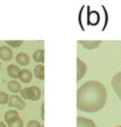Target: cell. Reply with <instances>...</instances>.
Segmentation results:
<instances>
[{
    "label": "cell",
    "mask_w": 121,
    "mask_h": 127,
    "mask_svg": "<svg viewBox=\"0 0 121 127\" xmlns=\"http://www.w3.org/2000/svg\"><path fill=\"white\" fill-rule=\"evenodd\" d=\"M6 71H7V74H9L12 78H18L19 77L20 69L16 65H9L6 68Z\"/></svg>",
    "instance_id": "12"
},
{
    "label": "cell",
    "mask_w": 121,
    "mask_h": 127,
    "mask_svg": "<svg viewBox=\"0 0 121 127\" xmlns=\"http://www.w3.org/2000/svg\"><path fill=\"white\" fill-rule=\"evenodd\" d=\"M20 82L25 83V84H28V83L31 82L32 79V73L31 71L27 70V69H23V70H20V73H19V77Z\"/></svg>",
    "instance_id": "11"
},
{
    "label": "cell",
    "mask_w": 121,
    "mask_h": 127,
    "mask_svg": "<svg viewBox=\"0 0 121 127\" xmlns=\"http://www.w3.org/2000/svg\"><path fill=\"white\" fill-rule=\"evenodd\" d=\"M4 120L9 127H23V122L15 109L6 111L4 114Z\"/></svg>",
    "instance_id": "2"
},
{
    "label": "cell",
    "mask_w": 121,
    "mask_h": 127,
    "mask_svg": "<svg viewBox=\"0 0 121 127\" xmlns=\"http://www.w3.org/2000/svg\"><path fill=\"white\" fill-rule=\"evenodd\" d=\"M116 127H121V126H116Z\"/></svg>",
    "instance_id": "23"
},
{
    "label": "cell",
    "mask_w": 121,
    "mask_h": 127,
    "mask_svg": "<svg viewBox=\"0 0 121 127\" xmlns=\"http://www.w3.org/2000/svg\"><path fill=\"white\" fill-rule=\"evenodd\" d=\"M33 59L38 64H44V62H45V51L43 49L36 50L33 53Z\"/></svg>",
    "instance_id": "14"
},
{
    "label": "cell",
    "mask_w": 121,
    "mask_h": 127,
    "mask_svg": "<svg viewBox=\"0 0 121 127\" xmlns=\"http://www.w3.org/2000/svg\"><path fill=\"white\" fill-rule=\"evenodd\" d=\"M0 58L4 62H9L13 58V51L7 46L0 47Z\"/></svg>",
    "instance_id": "7"
},
{
    "label": "cell",
    "mask_w": 121,
    "mask_h": 127,
    "mask_svg": "<svg viewBox=\"0 0 121 127\" xmlns=\"http://www.w3.org/2000/svg\"><path fill=\"white\" fill-rule=\"evenodd\" d=\"M0 127H6V126H5V124L3 122H0Z\"/></svg>",
    "instance_id": "20"
},
{
    "label": "cell",
    "mask_w": 121,
    "mask_h": 127,
    "mask_svg": "<svg viewBox=\"0 0 121 127\" xmlns=\"http://www.w3.org/2000/svg\"><path fill=\"white\" fill-rule=\"evenodd\" d=\"M27 127H40V124L36 120H31L29 123H28Z\"/></svg>",
    "instance_id": "18"
},
{
    "label": "cell",
    "mask_w": 121,
    "mask_h": 127,
    "mask_svg": "<svg viewBox=\"0 0 121 127\" xmlns=\"http://www.w3.org/2000/svg\"><path fill=\"white\" fill-rule=\"evenodd\" d=\"M20 95L26 100L38 101L40 98V95H42V91L37 86H31L20 90Z\"/></svg>",
    "instance_id": "3"
},
{
    "label": "cell",
    "mask_w": 121,
    "mask_h": 127,
    "mask_svg": "<svg viewBox=\"0 0 121 127\" xmlns=\"http://www.w3.org/2000/svg\"><path fill=\"white\" fill-rule=\"evenodd\" d=\"M79 43L87 50H92L99 48V46L101 45V40H79Z\"/></svg>",
    "instance_id": "9"
},
{
    "label": "cell",
    "mask_w": 121,
    "mask_h": 127,
    "mask_svg": "<svg viewBox=\"0 0 121 127\" xmlns=\"http://www.w3.org/2000/svg\"><path fill=\"white\" fill-rule=\"evenodd\" d=\"M40 127H44V126H43V125H40Z\"/></svg>",
    "instance_id": "22"
},
{
    "label": "cell",
    "mask_w": 121,
    "mask_h": 127,
    "mask_svg": "<svg viewBox=\"0 0 121 127\" xmlns=\"http://www.w3.org/2000/svg\"><path fill=\"white\" fill-rule=\"evenodd\" d=\"M76 127H97V125L90 119H86L84 117H78L76 118Z\"/></svg>",
    "instance_id": "8"
},
{
    "label": "cell",
    "mask_w": 121,
    "mask_h": 127,
    "mask_svg": "<svg viewBox=\"0 0 121 127\" xmlns=\"http://www.w3.org/2000/svg\"><path fill=\"white\" fill-rule=\"evenodd\" d=\"M87 71V66L81 58H76V81H81Z\"/></svg>",
    "instance_id": "6"
},
{
    "label": "cell",
    "mask_w": 121,
    "mask_h": 127,
    "mask_svg": "<svg viewBox=\"0 0 121 127\" xmlns=\"http://www.w3.org/2000/svg\"><path fill=\"white\" fill-rule=\"evenodd\" d=\"M34 75L36 78L40 79V81H44L45 79V68H44V65H37L34 68Z\"/></svg>",
    "instance_id": "15"
},
{
    "label": "cell",
    "mask_w": 121,
    "mask_h": 127,
    "mask_svg": "<svg viewBox=\"0 0 121 127\" xmlns=\"http://www.w3.org/2000/svg\"><path fill=\"white\" fill-rule=\"evenodd\" d=\"M44 107H45V105H44V103L42 104V119L44 120Z\"/></svg>",
    "instance_id": "19"
},
{
    "label": "cell",
    "mask_w": 121,
    "mask_h": 127,
    "mask_svg": "<svg viewBox=\"0 0 121 127\" xmlns=\"http://www.w3.org/2000/svg\"><path fill=\"white\" fill-rule=\"evenodd\" d=\"M16 62H17L18 65H21V66H27L29 65L30 63V58L28 56V54L25 52H20L16 55Z\"/></svg>",
    "instance_id": "10"
},
{
    "label": "cell",
    "mask_w": 121,
    "mask_h": 127,
    "mask_svg": "<svg viewBox=\"0 0 121 127\" xmlns=\"http://www.w3.org/2000/svg\"><path fill=\"white\" fill-rule=\"evenodd\" d=\"M7 104H9V106L12 107V108H15L18 110H22V109H25V107H26L25 101H23L21 97H19L18 95H11Z\"/></svg>",
    "instance_id": "4"
},
{
    "label": "cell",
    "mask_w": 121,
    "mask_h": 127,
    "mask_svg": "<svg viewBox=\"0 0 121 127\" xmlns=\"http://www.w3.org/2000/svg\"><path fill=\"white\" fill-rule=\"evenodd\" d=\"M112 87L121 101V72L116 73L112 78Z\"/></svg>",
    "instance_id": "5"
},
{
    "label": "cell",
    "mask_w": 121,
    "mask_h": 127,
    "mask_svg": "<svg viewBox=\"0 0 121 127\" xmlns=\"http://www.w3.org/2000/svg\"><path fill=\"white\" fill-rule=\"evenodd\" d=\"M106 100V88L97 81L84 83L76 92V107L83 112H97L101 110Z\"/></svg>",
    "instance_id": "1"
},
{
    "label": "cell",
    "mask_w": 121,
    "mask_h": 127,
    "mask_svg": "<svg viewBox=\"0 0 121 127\" xmlns=\"http://www.w3.org/2000/svg\"><path fill=\"white\" fill-rule=\"evenodd\" d=\"M9 100H10L9 94L4 92V91H0V104L1 105L6 104V103H9Z\"/></svg>",
    "instance_id": "16"
},
{
    "label": "cell",
    "mask_w": 121,
    "mask_h": 127,
    "mask_svg": "<svg viewBox=\"0 0 121 127\" xmlns=\"http://www.w3.org/2000/svg\"><path fill=\"white\" fill-rule=\"evenodd\" d=\"M0 69H1V63H0Z\"/></svg>",
    "instance_id": "21"
},
{
    "label": "cell",
    "mask_w": 121,
    "mask_h": 127,
    "mask_svg": "<svg viewBox=\"0 0 121 127\" xmlns=\"http://www.w3.org/2000/svg\"><path fill=\"white\" fill-rule=\"evenodd\" d=\"M5 42L12 48H19L22 45V40H5Z\"/></svg>",
    "instance_id": "17"
},
{
    "label": "cell",
    "mask_w": 121,
    "mask_h": 127,
    "mask_svg": "<svg viewBox=\"0 0 121 127\" xmlns=\"http://www.w3.org/2000/svg\"><path fill=\"white\" fill-rule=\"evenodd\" d=\"M7 89L13 93H18V92H20V90H21V87H20V84L17 81L13 79V81H10L7 83Z\"/></svg>",
    "instance_id": "13"
}]
</instances>
